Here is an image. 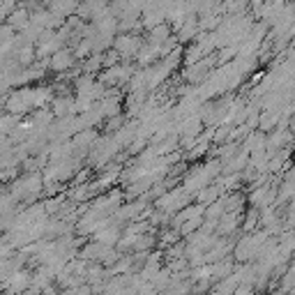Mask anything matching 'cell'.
<instances>
[{"label":"cell","mask_w":295,"mask_h":295,"mask_svg":"<svg viewBox=\"0 0 295 295\" xmlns=\"http://www.w3.org/2000/svg\"><path fill=\"white\" fill-rule=\"evenodd\" d=\"M69 63H72V56H69L67 51H60V53H56V58H53V67L56 69H65Z\"/></svg>","instance_id":"1"},{"label":"cell","mask_w":295,"mask_h":295,"mask_svg":"<svg viewBox=\"0 0 295 295\" xmlns=\"http://www.w3.org/2000/svg\"><path fill=\"white\" fill-rule=\"evenodd\" d=\"M210 295H217V293H214V290H212V293H210Z\"/></svg>","instance_id":"2"}]
</instances>
